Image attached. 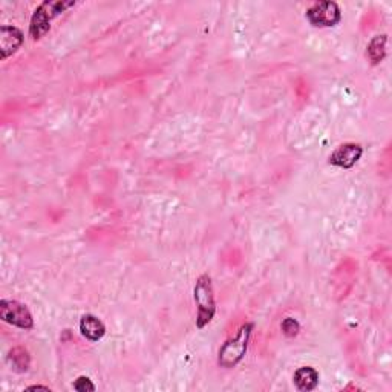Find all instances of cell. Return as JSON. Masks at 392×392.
Masks as SVG:
<instances>
[{
	"label": "cell",
	"mask_w": 392,
	"mask_h": 392,
	"mask_svg": "<svg viewBox=\"0 0 392 392\" xmlns=\"http://www.w3.org/2000/svg\"><path fill=\"white\" fill-rule=\"evenodd\" d=\"M255 331V323L245 322L239 326V330L233 337L227 339L217 351V365L224 369H231L238 366L245 357L249 350L251 334Z\"/></svg>",
	"instance_id": "1"
},
{
	"label": "cell",
	"mask_w": 392,
	"mask_h": 392,
	"mask_svg": "<svg viewBox=\"0 0 392 392\" xmlns=\"http://www.w3.org/2000/svg\"><path fill=\"white\" fill-rule=\"evenodd\" d=\"M75 2H64V0H45L34 10L30 21V37L33 40H40L49 33L51 21L57 19L64 11H68Z\"/></svg>",
	"instance_id": "2"
},
{
	"label": "cell",
	"mask_w": 392,
	"mask_h": 392,
	"mask_svg": "<svg viewBox=\"0 0 392 392\" xmlns=\"http://www.w3.org/2000/svg\"><path fill=\"white\" fill-rule=\"evenodd\" d=\"M193 299L198 308V314H196V328H206L208 323H212L213 317L216 314V301H215V289L213 282L208 273L201 274L196 279V284L193 288Z\"/></svg>",
	"instance_id": "3"
},
{
	"label": "cell",
	"mask_w": 392,
	"mask_h": 392,
	"mask_svg": "<svg viewBox=\"0 0 392 392\" xmlns=\"http://www.w3.org/2000/svg\"><path fill=\"white\" fill-rule=\"evenodd\" d=\"M0 319L5 323H10L20 330H33L34 328V317L31 311L28 310L25 303L14 299H2L0 301Z\"/></svg>",
	"instance_id": "4"
},
{
	"label": "cell",
	"mask_w": 392,
	"mask_h": 392,
	"mask_svg": "<svg viewBox=\"0 0 392 392\" xmlns=\"http://www.w3.org/2000/svg\"><path fill=\"white\" fill-rule=\"evenodd\" d=\"M305 17L313 26L317 28H332L340 24L342 20V11L336 2L331 0H323V2H317L307 10Z\"/></svg>",
	"instance_id": "5"
},
{
	"label": "cell",
	"mask_w": 392,
	"mask_h": 392,
	"mask_svg": "<svg viewBox=\"0 0 392 392\" xmlns=\"http://www.w3.org/2000/svg\"><path fill=\"white\" fill-rule=\"evenodd\" d=\"M363 155V148L359 143H344L328 157V164L339 167V169L350 170L360 161Z\"/></svg>",
	"instance_id": "6"
},
{
	"label": "cell",
	"mask_w": 392,
	"mask_h": 392,
	"mask_svg": "<svg viewBox=\"0 0 392 392\" xmlns=\"http://www.w3.org/2000/svg\"><path fill=\"white\" fill-rule=\"evenodd\" d=\"M24 33L17 26L3 25L0 28V59L6 60L24 45Z\"/></svg>",
	"instance_id": "7"
},
{
	"label": "cell",
	"mask_w": 392,
	"mask_h": 392,
	"mask_svg": "<svg viewBox=\"0 0 392 392\" xmlns=\"http://www.w3.org/2000/svg\"><path fill=\"white\" fill-rule=\"evenodd\" d=\"M80 332H82V336L88 339L89 342H98V340L105 337L106 326L97 316L84 314L80 319Z\"/></svg>",
	"instance_id": "8"
},
{
	"label": "cell",
	"mask_w": 392,
	"mask_h": 392,
	"mask_svg": "<svg viewBox=\"0 0 392 392\" xmlns=\"http://www.w3.org/2000/svg\"><path fill=\"white\" fill-rule=\"evenodd\" d=\"M296 388L302 392L314 391L319 384V373L313 366L297 368L293 375Z\"/></svg>",
	"instance_id": "9"
},
{
	"label": "cell",
	"mask_w": 392,
	"mask_h": 392,
	"mask_svg": "<svg viewBox=\"0 0 392 392\" xmlns=\"http://www.w3.org/2000/svg\"><path fill=\"white\" fill-rule=\"evenodd\" d=\"M386 43H388V35L386 34H379L374 35L371 42L366 46V55L373 66L380 64L384 57H386Z\"/></svg>",
	"instance_id": "10"
},
{
	"label": "cell",
	"mask_w": 392,
	"mask_h": 392,
	"mask_svg": "<svg viewBox=\"0 0 392 392\" xmlns=\"http://www.w3.org/2000/svg\"><path fill=\"white\" fill-rule=\"evenodd\" d=\"M8 362L11 363L12 369L16 373H28L31 368V355L30 351L24 346L12 348L8 354Z\"/></svg>",
	"instance_id": "11"
},
{
	"label": "cell",
	"mask_w": 392,
	"mask_h": 392,
	"mask_svg": "<svg viewBox=\"0 0 392 392\" xmlns=\"http://www.w3.org/2000/svg\"><path fill=\"white\" fill-rule=\"evenodd\" d=\"M280 330H282V332H284L285 337L293 339L301 332V323L297 322L294 317H285L280 323Z\"/></svg>",
	"instance_id": "12"
},
{
	"label": "cell",
	"mask_w": 392,
	"mask_h": 392,
	"mask_svg": "<svg viewBox=\"0 0 392 392\" xmlns=\"http://www.w3.org/2000/svg\"><path fill=\"white\" fill-rule=\"evenodd\" d=\"M72 388L78 392H92L97 389L96 384H93L89 377H86V375H80L78 379L74 382V384H72Z\"/></svg>",
	"instance_id": "13"
},
{
	"label": "cell",
	"mask_w": 392,
	"mask_h": 392,
	"mask_svg": "<svg viewBox=\"0 0 392 392\" xmlns=\"http://www.w3.org/2000/svg\"><path fill=\"white\" fill-rule=\"evenodd\" d=\"M35 389H45V391H51L49 386H42V384H34V386H28L26 391H35Z\"/></svg>",
	"instance_id": "14"
}]
</instances>
